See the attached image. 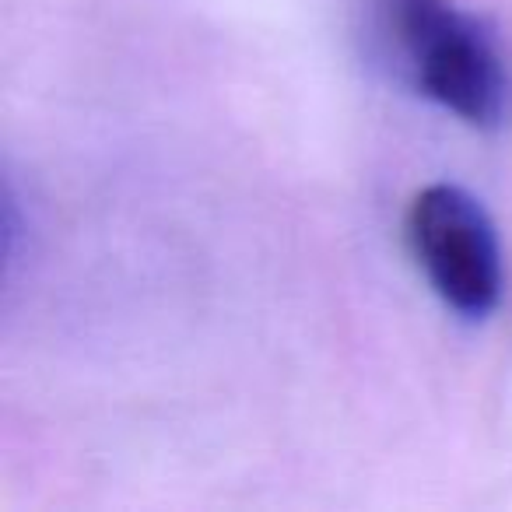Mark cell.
Listing matches in <instances>:
<instances>
[{
  "instance_id": "obj_1",
  "label": "cell",
  "mask_w": 512,
  "mask_h": 512,
  "mask_svg": "<svg viewBox=\"0 0 512 512\" xmlns=\"http://www.w3.org/2000/svg\"><path fill=\"white\" fill-rule=\"evenodd\" d=\"M372 22L397 78L474 130H498L512 106L505 53L484 18L456 0H372Z\"/></svg>"
},
{
  "instance_id": "obj_2",
  "label": "cell",
  "mask_w": 512,
  "mask_h": 512,
  "mask_svg": "<svg viewBox=\"0 0 512 512\" xmlns=\"http://www.w3.org/2000/svg\"><path fill=\"white\" fill-rule=\"evenodd\" d=\"M407 246L435 299L467 323L488 320L505 292L495 218L460 183H428L407 204Z\"/></svg>"
}]
</instances>
